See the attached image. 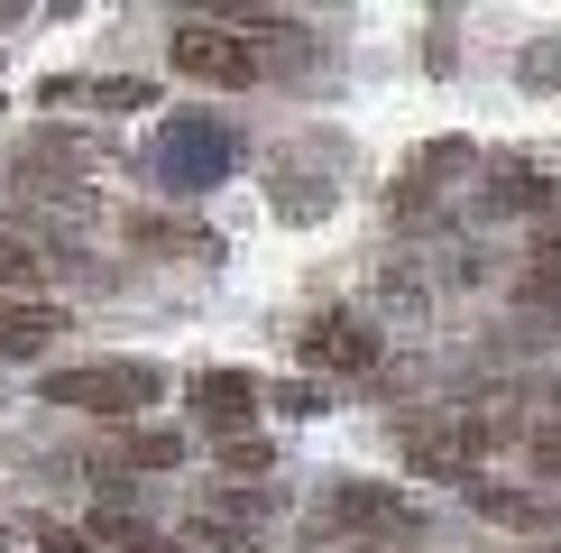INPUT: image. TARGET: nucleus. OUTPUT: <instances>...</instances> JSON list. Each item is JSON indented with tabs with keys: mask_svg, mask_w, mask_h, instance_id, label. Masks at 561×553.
Masks as SVG:
<instances>
[{
	"mask_svg": "<svg viewBox=\"0 0 561 553\" xmlns=\"http://www.w3.org/2000/svg\"><path fill=\"white\" fill-rule=\"evenodd\" d=\"M46 406H75V415H148L157 397H167V379H157L148 360H75V369H46V387H37Z\"/></svg>",
	"mask_w": 561,
	"mask_h": 553,
	"instance_id": "1",
	"label": "nucleus"
},
{
	"mask_svg": "<svg viewBox=\"0 0 561 553\" xmlns=\"http://www.w3.org/2000/svg\"><path fill=\"white\" fill-rule=\"evenodd\" d=\"M396 452H405V471H424V479H479L488 425H479V415H460V406L405 415V425H396Z\"/></svg>",
	"mask_w": 561,
	"mask_h": 553,
	"instance_id": "2",
	"label": "nucleus"
},
{
	"mask_svg": "<svg viewBox=\"0 0 561 553\" xmlns=\"http://www.w3.org/2000/svg\"><path fill=\"white\" fill-rule=\"evenodd\" d=\"M167 65H175L184 83H213V92H240V83L267 75V56L240 29H221V19H184V29L167 37Z\"/></svg>",
	"mask_w": 561,
	"mask_h": 553,
	"instance_id": "3",
	"label": "nucleus"
},
{
	"mask_svg": "<svg viewBox=\"0 0 561 553\" xmlns=\"http://www.w3.org/2000/svg\"><path fill=\"white\" fill-rule=\"evenodd\" d=\"M295 351L313 379H368L378 369V323H359V314H313L295 332Z\"/></svg>",
	"mask_w": 561,
	"mask_h": 553,
	"instance_id": "4",
	"label": "nucleus"
},
{
	"mask_svg": "<svg viewBox=\"0 0 561 553\" xmlns=\"http://www.w3.org/2000/svg\"><path fill=\"white\" fill-rule=\"evenodd\" d=\"M332 526H359V535H414V498H396V489H378V479H341L332 489Z\"/></svg>",
	"mask_w": 561,
	"mask_h": 553,
	"instance_id": "5",
	"label": "nucleus"
},
{
	"mask_svg": "<svg viewBox=\"0 0 561 553\" xmlns=\"http://www.w3.org/2000/svg\"><path fill=\"white\" fill-rule=\"evenodd\" d=\"M470 507H479L488 526H506V535H552V526H561V507L543 489H488V479H479Z\"/></svg>",
	"mask_w": 561,
	"mask_h": 553,
	"instance_id": "6",
	"label": "nucleus"
},
{
	"mask_svg": "<svg viewBox=\"0 0 561 553\" xmlns=\"http://www.w3.org/2000/svg\"><path fill=\"white\" fill-rule=\"evenodd\" d=\"M56 332H65L56 305H37V295H0V360H37Z\"/></svg>",
	"mask_w": 561,
	"mask_h": 553,
	"instance_id": "7",
	"label": "nucleus"
},
{
	"mask_svg": "<svg viewBox=\"0 0 561 553\" xmlns=\"http://www.w3.org/2000/svg\"><path fill=\"white\" fill-rule=\"evenodd\" d=\"M249 406H259V379H249V369H203L194 379V415L203 425H249Z\"/></svg>",
	"mask_w": 561,
	"mask_h": 553,
	"instance_id": "8",
	"label": "nucleus"
},
{
	"mask_svg": "<svg viewBox=\"0 0 561 553\" xmlns=\"http://www.w3.org/2000/svg\"><path fill=\"white\" fill-rule=\"evenodd\" d=\"M516 295L534 314H561V230L552 240H534V259H525V276H516Z\"/></svg>",
	"mask_w": 561,
	"mask_h": 553,
	"instance_id": "9",
	"label": "nucleus"
},
{
	"mask_svg": "<svg viewBox=\"0 0 561 553\" xmlns=\"http://www.w3.org/2000/svg\"><path fill=\"white\" fill-rule=\"evenodd\" d=\"M121 461H138V471H175V461H184V433H175V425H138V433H121Z\"/></svg>",
	"mask_w": 561,
	"mask_h": 553,
	"instance_id": "10",
	"label": "nucleus"
},
{
	"mask_svg": "<svg viewBox=\"0 0 561 553\" xmlns=\"http://www.w3.org/2000/svg\"><path fill=\"white\" fill-rule=\"evenodd\" d=\"M37 276H46V249L19 222H0V286H37Z\"/></svg>",
	"mask_w": 561,
	"mask_h": 553,
	"instance_id": "11",
	"label": "nucleus"
},
{
	"mask_svg": "<svg viewBox=\"0 0 561 553\" xmlns=\"http://www.w3.org/2000/svg\"><path fill=\"white\" fill-rule=\"evenodd\" d=\"M83 102H92V111H148L157 92H148V83H121V75H111V83H92Z\"/></svg>",
	"mask_w": 561,
	"mask_h": 553,
	"instance_id": "12",
	"label": "nucleus"
},
{
	"mask_svg": "<svg viewBox=\"0 0 561 553\" xmlns=\"http://www.w3.org/2000/svg\"><path fill=\"white\" fill-rule=\"evenodd\" d=\"M525 461H534L543 479H561V425H534V433H525Z\"/></svg>",
	"mask_w": 561,
	"mask_h": 553,
	"instance_id": "13",
	"label": "nucleus"
}]
</instances>
